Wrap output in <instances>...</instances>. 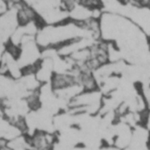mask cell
<instances>
[{"instance_id": "2", "label": "cell", "mask_w": 150, "mask_h": 150, "mask_svg": "<svg viewBox=\"0 0 150 150\" xmlns=\"http://www.w3.org/2000/svg\"><path fill=\"white\" fill-rule=\"evenodd\" d=\"M79 4H81V1L80 0H61L62 7L65 11H67L68 12H69L70 11L75 9Z\"/></svg>"}, {"instance_id": "1", "label": "cell", "mask_w": 150, "mask_h": 150, "mask_svg": "<svg viewBox=\"0 0 150 150\" xmlns=\"http://www.w3.org/2000/svg\"><path fill=\"white\" fill-rule=\"evenodd\" d=\"M27 140L32 150H54L58 142V138L47 131H35Z\"/></svg>"}, {"instance_id": "3", "label": "cell", "mask_w": 150, "mask_h": 150, "mask_svg": "<svg viewBox=\"0 0 150 150\" xmlns=\"http://www.w3.org/2000/svg\"><path fill=\"white\" fill-rule=\"evenodd\" d=\"M6 144H7V142H5V141L0 139V150L2 149V148H3L4 146H5Z\"/></svg>"}]
</instances>
